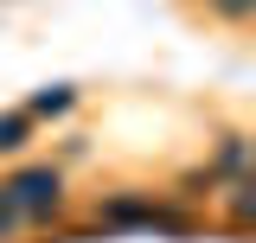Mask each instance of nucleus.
<instances>
[{
  "label": "nucleus",
  "instance_id": "obj_1",
  "mask_svg": "<svg viewBox=\"0 0 256 243\" xmlns=\"http://www.w3.org/2000/svg\"><path fill=\"white\" fill-rule=\"evenodd\" d=\"M0 192L20 205V218H26V224H45V218H58V205H64V180L52 173V166H20Z\"/></svg>",
  "mask_w": 256,
  "mask_h": 243
},
{
  "label": "nucleus",
  "instance_id": "obj_2",
  "mask_svg": "<svg viewBox=\"0 0 256 243\" xmlns=\"http://www.w3.org/2000/svg\"><path fill=\"white\" fill-rule=\"evenodd\" d=\"M26 134H32V116H26V109L0 116V154H20V148H26Z\"/></svg>",
  "mask_w": 256,
  "mask_h": 243
},
{
  "label": "nucleus",
  "instance_id": "obj_3",
  "mask_svg": "<svg viewBox=\"0 0 256 243\" xmlns=\"http://www.w3.org/2000/svg\"><path fill=\"white\" fill-rule=\"evenodd\" d=\"M58 109H70V90H64V84H58V90H45V96H32L26 116H58Z\"/></svg>",
  "mask_w": 256,
  "mask_h": 243
},
{
  "label": "nucleus",
  "instance_id": "obj_4",
  "mask_svg": "<svg viewBox=\"0 0 256 243\" xmlns=\"http://www.w3.org/2000/svg\"><path fill=\"white\" fill-rule=\"evenodd\" d=\"M20 224H26V218H20V205L0 192V243H13V230H20Z\"/></svg>",
  "mask_w": 256,
  "mask_h": 243
},
{
  "label": "nucleus",
  "instance_id": "obj_5",
  "mask_svg": "<svg viewBox=\"0 0 256 243\" xmlns=\"http://www.w3.org/2000/svg\"><path fill=\"white\" fill-rule=\"evenodd\" d=\"M250 192H256L250 180H230V218H237V224L250 218Z\"/></svg>",
  "mask_w": 256,
  "mask_h": 243
},
{
  "label": "nucleus",
  "instance_id": "obj_6",
  "mask_svg": "<svg viewBox=\"0 0 256 243\" xmlns=\"http://www.w3.org/2000/svg\"><path fill=\"white\" fill-rule=\"evenodd\" d=\"M212 6H218L224 20H237V26H244V20H250V13H256V0H212Z\"/></svg>",
  "mask_w": 256,
  "mask_h": 243
}]
</instances>
